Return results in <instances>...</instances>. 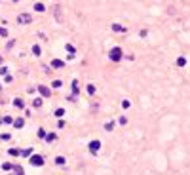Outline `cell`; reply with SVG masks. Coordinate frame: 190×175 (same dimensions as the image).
I'll return each instance as SVG.
<instances>
[{"mask_svg":"<svg viewBox=\"0 0 190 175\" xmlns=\"http://www.w3.org/2000/svg\"><path fill=\"white\" fill-rule=\"evenodd\" d=\"M13 126H15L17 130H21L25 126V120H23V118H17V120H13Z\"/></svg>","mask_w":190,"mask_h":175,"instance_id":"obj_8","label":"cell"},{"mask_svg":"<svg viewBox=\"0 0 190 175\" xmlns=\"http://www.w3.org/2000/svg\"><path fill=\"white\" fill-rule=\"evenodd\" d=\"M55 139H57V135H55V133H48V135H46V141H48V143L55 141Z\"/></svg>","mask_w":190,"mask_h":175,"instance_id":"obj_14","label":"cell"},{"mask_svg":"<svg viewBox=\"0 0 190 175\" xmlns=\"http://www.w3.org/2000/svg\"><path fill=\"white\" fill-rule=\"evenodd\" d=\"M32 105H34L36 109H38V107H42V99H40V97H38V99H34V101H32Z\"/></svg>","mask_w":190,"mask_h":175,"instance_id":"obj_23","label":"cell"},{"mask_svg":"<svg viewBox=\"0 0 190 175\" xmlns=\"http://www.w3.org/2000/svg\"><path fill=\"white\" fill-rule=\"evenodd\" d=\"M186 65V57H179L177 59V67H185Z\"/></svg>","mask_w":190,"mask_h":175,"instance_id":"obj_16","label":"cell"},{"mask_svg":"<svg viewBox=\"0 0 190 175\" xmlns=\"http://www.w3.org/2000/svg\"><path fill=\"white\" fill-rule=\"evenodd\" d=\"M80 92V88H78V82L72 80V93H78Z\"/></svg>","mask_w":190,"mask_h":175,"instance_id":"obj_17","label":"cell"},{"mask_svg":"<svg viewBox=\"0 0 190 175\" xmlns=\"http://www.w3.org/2000/svg\"><path fill=\"white\" fill-rule=\"evenodd\" d=\"M13 166H15V164H10V162H4V164H2V170H4V171H12V170H13Z\"/></svg>","mask_w":190,"mask_h":175,"instance_id":"obj_10","label":"cell"},{"mask_svg":"<svg viewBox=\"0 0 190 175\" xmlns=\"http://www.w3.org/2000/svg\"><path fill=\"white\" fill-rule=\"evenodd\" d=\"M88 93H89V95L95 93V86H93V84H88Z\"/></svg>","mask_w":190,"mask_h":175,"instance_id":"obj_21","label":"cell"},{"mask_svg":"<svg viewBox=\"0 0 190 175\" xmlns=\"http://www.w3.org/2000/svg\"><path fill=\"white\" fill-rule=\"evenodd\" d=\"M34 12H46V8H44V4H40V2H36V4H34Z\"/></svg>","mask_w":190,"mask_h":175,"instance_id":"obj_12","label":"cell"},{"mask_svg":"<svg viewBox=\"0 0 190 175\" xmlns=\"http://www.w3.org/2000/svg\"><path fill=\"white\" fill-rule=\"evenodd\" d=\"M52 86H53V88H61V82H59V80H55V82L52 84Z\"/></svg>","mask_w":190,"mask_h":175,"instance_id":"obj_28","label":"cell"},{"mask_svg":"<svg viewBox=\"0 0 190 175\" xmlns=\"http://www.w3.org/2000/svg\"><path fill=\"white\" fill-rule=\"evenodd\" d=\"M105 130H107V131H112V130H114V122H107V124H105Z\"/></svg>","mask_w":190,"mask_h":175,"instance_id":"obj_18","label":"cell"},{"mask_svg":"<svg viewBox=\"0 0 190 175\" xmlns=\"http://www.w3.org/2000/svg\"><path fill=\"white\" fill-rule=\"evenodd\" d=\"M0 36H8V31L2 29V27H0Z\"/></svg>","mask_w":190,"mask_h":175,"instance_id":"obj_27","label":"cell"},{"mask_svg":"<svg viewBox=\"0 0 190 175\" xmlns=\"http://www.w3.org/2000/svg\"><path fill=\"white\" fill-rule=\"evenodd\" d=\"M67 50H68V53H74V48L70 46V44H67Z\"/></svg>","mask_w":190,"mask_h":175,"instance_id":"obj_29","label":"cell"},{"mask_svg":"<svg viewBox=\"0 0 190 175\" xmlns=\"http://www.w3.org/2000/svg\"><path fill=\"white\" fill-rule=\"evenodd\" d=\"M32 53H34V55H40V53H42V50H40V46H38V44H34V46H32Z\"/></svg>","mask_w":190,"mask_h":175,"instance_id":"obj_15","label":"cell"},{"mask_svg":"<svg viewBox=\"0 0 190 175\" xmlns=\"http://www.w3.org/2000/svg\"><path fill=\"white\" fill-rule=\"evenodd\" d=\"M129 105H131V103H129L128 99H124V101H122V107H124V109H129Z\"/></svg>","mask_w":190,"mask_h":175,"instance_id":"obj_25","label":"cell"},{"mask_svg":"<svg viewBox=\"0 0 190 175\" xmlns=\"http://www.w3.org/2000/svg\"><path fill=\"white\" fill-rule=\"evenodd\" d=\"M0 65H2V57H0Z\"/></svg>","mask_w":190,"mask_h":175,"instance_id":"obj_31","label":"cell"},{"mask_svg":"<svg viewBox=\"0 0 190 175\" xmlns=\"http://www.w3.org/2000/svg\"><path fill=\"white\" fill-rule=\"evenodd\" d=\"M2 122H4V118H0V124H2Z\"/></svg>","mask_w":190,"mask_h":175,"instance_id":"obj_30","label":"cell"},{"mask_svg":"<svg viewBox=\"0 0 190 175\" xmlns=\"http://www.w3.org/2000/svg\"><path fill=\"white\" fill-rule=\"evenodd\" d=\"M114 32H125V27H122V25H118V23H112V27H110Z\"/></svg>","mask_w":190,"mask_h":175,"instance_id":"obj_6","label":"cell"},{"mask_svg":"<svg viewBox=\"0 0 190 175\" xmlns=\"http://www.w3.org/2000/svg\"><path fill=\"white\" fill-rule=\"evenodd\" d=\"M31 21H32V15H31V13H19V15H17V23H19V25H29Z\"/></svg>","mask_w":190,"mask_h":175,"instance_id":"obj_2","label":"cell"},{"mask_svg":"<svg viewBox=\"0 0 190 175\" xmlns=\"http://www.w3.org/2000/svg\"><path fill=\"white\" fill-rule=\"evenodd\" d=\"M4 122H6V124H13V120H12V116H4Z\"/></svg>","mask_w":190,"mask_h":175,"instance_id":"obj_26","label":"cell"},{"mask_svg":"<svg viewBox=\"0 0 190 175\" xmlns=\"http://www.w3.org/2000/svg\"><path fill=\"white\" fill-rule=\"evenodd\" d=\"M13 105H15V107H17V109H23V107H25V103H23V99H19V97H17V99H13Z\"/></svg>","mask_w":190,"mask_h":175,"instance_id":"obj_11","label":"cell"},{"mask_svg":"<svg viewBox=\"0 0 190 175\" xmlns=\"http://www.w3.org/2000/svg\"><path fill=\"white\" fill-rule=\"evenodd\" d=\"M12 171H13L12 175H23V167L15 164V166H13V170H12Z\"/></svg>","mask_w":190,"mask_h":175,"instance_id":"obj_9","label":"cell"},{"mask_svg":"<svg viewBox=\"0 0 190 175\" xmlns=\"http://www.w3.org/2000/svg\"><path fill=\"white\" fill-rule=\"evenodd\" d=\"M21 154H23V156H32V149H25V150H21Z\"/></svg>","mask_w":190,"mask_h":175,"instance_id":"obj_19","label":"cell"},{"mask_svg":"<svg viewBox=\"0 0 190 175\" xmlns=\"http://www.w3.org/2000/svg\"><path fill=\"white\" fill-rule=\"evenodd\" d=\"M31 164L34 167H42V166H44V158H42L40 154H32L31 156Z\"/></svg>","mask_w":190,"mask_h":175,"instance_id":"obj_3","label":"cell"},{"mask_svg":"<svg viewBox=\"0 0 190 175\" xmlns=\"http://www.w3.org/2000/svg\"><path fill=\"white\" fill-rule=\"evenodd\" d=\"M8 152H10L12 156H19V154H21V150H19V149H10Z\"/></svg>","mask_w":190,"mask_h":175,"instance_id":"obj_20","label":"cell"},{"mask_svg":"<svg viewBox=\"0 0 190 175\" xmlns=\"http://www.w3.org/2000/svg\"><path fill=\"white\" fill-rule=\"evenodd\" d=\"M52 67H53V69H61V67H65V61H61V59H53V61H52Z\"/></svg>","mask_w":190,"mask_h":175,"instance_id":"obj_7","label":"cell"},{"mask_svg":"<svg viewBox=\"0 0 190 175\" xmlns=\"http://www.w3.org/2000/svg\"><path fill=\"white\" fill-rule=\"evenodd\" d=\"M108 57H110V61L118 63V61L122 59V50H120V48H112V50H110V53H108Z\"/></svg>","mask_w":190,"mask_h":175,"instance_id":"obj_1","label":"cell"},{"mask_svg":"<svg viewBox=\"0 0 190 175\" xmlns=\"http://www.w3.org/2000/svg\"><path fill=\"white\" fill-rule=\"evenodd\" d=\"M99 149H101V141H97V139H95V141L89 143V150L93 152V154H95V152H99Z\"/></svg>","mask_w":190,"mask_h":175,"instance_id":"obj_4","label":"cell"},{"mask_svg":"<svg viewBox=\"0 0 190 175\" xmlns=\"http://www.w3.org/2000/svg\"><path fill=\"white\" fill-rule=\"evenodd\" d=\"M38 92H40L42 97H50L52 95V89L48 88V86H38Z\"/></svg>","mask_w":190,"mask_h":175,"instance_id":"obj_5","label":"cell"},{"mask_svg":"<svg viewBox=\"0 0 190 175\" xmlns=\"http://www.w3.org/2000/svg\"><path fill=\"white\" fill-rule=\"evenodd\" d=\"M55 164H57V166H65L67 162H65V158H63V156H57V158H55Z\"/></svg>","mask_w":190,"mask_h":175,"instance_id":"obj_13","label":"cell"},{"mask_svg":"<svg viewBox=\"0 0 190 175\" xmlns=\"http://www.w3.org/2000/svg\"><path fill=\"white\" fill-rule=\"evenodd\" d=\"M38 137H40V139H46V131H44V130H42V128L38 130Z\"/></svg>","mask_w":190,"mask_h":175,"instance_id":"obj_24","label":"cell"},{"mask_svg":"<svg viewBox=\"0 0 190 175\" xmlns=\"http://www.w3.org/2000/svg\"><path fill=\"white\" fill-rule=\"evenodd\" d=\"M55 116H57V118L65 116V109H57V110H55Z\"/></svg>","mask_w":190,"mask_h":175,"instance_id":"obj_22","label":"cell"}]
</instances>
